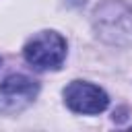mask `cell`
Returning a JSON list of instances; mask_svg holds the SVG:
<instances>
[{
    "label": "cell",
    "mask_w": 132,
    "mask_h": 132,
    "mask_svg": "<svg viewBox=\"0 0 132 132\" xmlns=\"http://www.w3.org/2000/svg\"><path fill=\"white\" fill-rule=\"evenodd\" d=\"M23 56L37 70H56L66 58V39L56 31H41L27 41Z\"/></svg>",
    "instance_id": "obj_2"
},
{
    "label": "cell",
    "mask_w": 132,
    "mask_h": 132,
    "mask_svg": "<svg viewBox=\"0 0 132 132\" xmlns=\"http://www.w3.org/2000/svg\"><path fill=\"white\" fill-rule=\"evenodd\" d=\"M64 101L66 105L76 111V113H101L109 99L105 95L103 89H99L97 85L85 82V80H74L64 89Z\"/></svg>",
    "instance_id": "obj_4"
},
{
    "label": "cell",
    "mask_w": 132,
    "mask_h": 132,
    "mask_svg": "<svg viewBox=\"0 0 132 132\" xmlns=\"http://www.w3.org/2000/svg\"><path fill=\"white\" fill-rule=\"evenodd\" d=\"M97 35L111 45H132V6L122 0H105L93 16Z\"/></svg>",
    "instance_id": "obj_1"
},
{
    "label": "cell",
    "mask_w": 132,
    "mask_h": 132,
    "mask_svg": "<svg viewBox=\"0 0 132 132\" xmlns=\"http://www.w3.org/2000/svg\"><path fill=\"white\" fill-rule=\"evenodd\" d=\"M39 93L37 80L25 74H10L0 85V113H19L23 111Z\"/></svg>",
    "instance_id": "obj_3"
}]
</instances>
